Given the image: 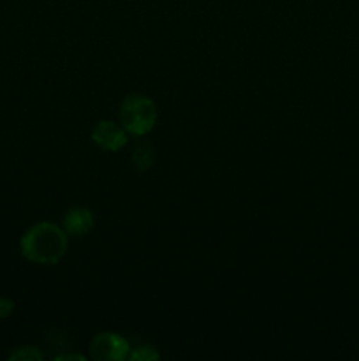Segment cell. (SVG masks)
<instances>
[{
  "mask_svg": "<svg viewBox=\"0 0 359 361\" xmlns=\"http://www.w3.org/2000/svg\"><path fill=\"white\" fill-rule=\"evenodd\" d=\"M69 236L60 226L39 222L21 236L20 249L25 259L35 264H56L67 252Z\"/></svg>",
  "mask_w": 359,
  "mask_h": 361,
  "instance_id": "obj_1",
  "label": "cell"
},
{
  "mask_svg": "<svg viewBox=\"0 0 359 361\" xmlns=\"http://www.w3.org/2000/svg\"><path fill=\"white\" fill-rule=\"evenodd\" d=\"M120 123L134 136H144L157 122V108L150 97L141 94H130L120 104Z\"/></svg>",
  "mask_w": 359,
  "mask_h": 361,
  "instance_id": "obj_2",
  "label": "cell"
},
{
  "mask_svg": "<svg viewBox=\"0 0 359 361\" xmlns=\"http://www.w3.org/2000/svg\"><path fill=\"white\" fill-rule=\"evenodd\" d=\"M130 345L118 334H99L90 342V358L97 361H123L129 360Z\"/></svg>",
  "mask_w": 359,
  "mask_h": 361,
  "instance_id": "obj_3",
  "label": "cell"
},
{
  "mask_svg": "<svg viewBox=\"0 0 359 361\" xmlns=\"http://www.w3.org/2000/svg\"><path fill=\"white\" fill-rule=\"evenodd\" d=\"M92 141L99 148L108 152H118L127 145V130L122 123L101 120L97 126L92 129Z\"/></svg>",
  "mask_w": 359,
  "mask_h": 361,
  "instance_id": "obj_4",
  "label": "cell"
},
{
  "mask_svg": "<svg viewBox=\"0 0 359 361\" xmlns=\"http://www.w3.org/2000/svg\"><path fill=\"white\" fill-rule=\"evenodd\" d=\"M94 214L84 207H73L70 210H67L62 221L63 231L67 233V236H74V238L88 235L92 228H94Z\"/></svg>",
  "mask_w": 359,
  "mask_h": 361,
  "instance_id": "obj_5",
  "label": "cell"
},
{
  "mask_svg": "<svg viewBox=\"0 0 359 361\" xmlns=\"http://www.w3.org/2000/svg\"><path fill=\"white\" fill-rule=\"evenodd\" d=\"M155 155H153V148L151 145L148 143H139L136 148L132 150V166L136 171H148V169L153 166Z\"/></svg>",
  "mask_w": 359,
  "mask_h": 361,
  "instance_id": "obj_6",
  "label": "cell"
},
{
  "mask_svg": "<svg viewBox=\"0 0 359 361\" xmlns=\"http://www.w3.org/2000/svg\"><path fill=\"white\" fill-rule=\"evenodd\" d=\"M160 358L157 349L150 344H141L137 348H130L129 360L130 361H157Z\"/></svg>",
  "mask_w": 359,
  "mask_h": 361,
  "instance_id": "obj_7",
  "label": "cell"
},
{
  "mask_svg": "<svg viewBox=\"0 0 359 361\" xmlns=\"http://www.w3.org/2000/svg\"><path fill=\"white\" fill-rule=\"evenodd\" d=\"M42 358H44V355L37 348H34V345H25V348L16 349L9 356V360L13 361H39Z\"/></svg>",
  "mask_w": 359,
  "mask_h": 361,
  "instance_id": "obj_8",
  "label": "cell"
},
{
  "mask_svg": "<svg viewBox=\"0 0 359 361\" xmlns=\"http://www.w3.org/2000/svg\"><path fill=\"white\" fill-rule=\"evenodd\" d=\"M14 310V302L11 298H0V319H6L13 314Z\"/></svg>",
  "mask_w": 359,
  "mask_h": 361,
  "instance_id": "obj_9",
  "label": "cell"
},
{
  "mask_svg": "<svg viewBox=\"0 0 359 361\" xmlns=\"http://www.w3.org/2000/svg\"><path fill=\"white\" fill-rule=\"evenodd\" d=\"M56 361H84V356L81 355H60L55 356Z\"/></svg>",
  "mask_w": 359,
  "mask_h": 361,
  "instance_id": "obj_10",
  "label": "cell"
}]
</instances>
